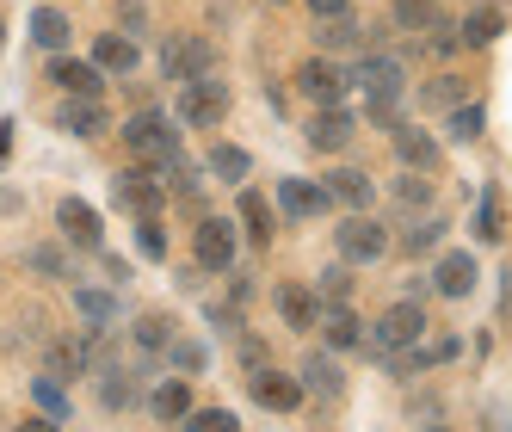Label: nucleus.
I'll return each mask as SVG.
<instances>
[{
	"label": "nucleus",
	"instance_id": "obj_1",
	"mask_svg": "<svg viewBox=\"0 0 512 432\" xmlns=\"http://www.w3.org/2000/svg\"><path fill=\"white\" fill-rule=\"evenodd\" d=\"M124 142H130V155H136V161H149V167H167V161L179 155L173 124H167L161 112H136V118L124 124Z\"/></svg>",
	"mask_w": 512,
	"mask_h": 432
},
{
	"label": "nucleus",
	"instance_id": "obj_40",
	"mask_svg": "<svg viewBox=\"0 0 512 432\" xmlns=\"http://www.w3.org/2000/svg\"><path fill=\"white\" fill-rule=\"evenodd\" d=\"M346 7H352V0H309L315 19H334V13H346Z\"/></svg>",
	"mask_w": 512,
	"mask_h": 432
},
{
	"label": "nucleus",
	"instance_id": "obj_19",
	"mask_svg": "<svg viewBox=\"0 0 512 432\" xmlns=\"http://www.w3.org/2000/svg\"><path fill=\"white\" fill-rule=\"evenodd\" d=\"M395 155L408 161V167H420V173H432L438 167V142L426 130H395Z\"/></svg>",
	"mask_w": 512,
	"mask_h": 432
},
{
	"label": "nucleus",
	"instance_id": "obj_17",
	"mask_svg": "<svg viewBox=\"0 0 512 432\" xmlns=\"http://www.w3.org/2000/svg\"><path fill=\"white\" fill-rule=\"evenodd\" d=\"M315 328H321V340H327V346H358V315H352L346 303H327Z\"/></svg>",
	"mask_w": 512,
	"mask_h": 432
},
{
	"label": "nucleus",
	"instance_id": "obj_32",
	"mask_svg": "<svg viewBox=\"0 0 512 432\" xmlns=\"http://www.w3.org/2000/svg\"><path fill=\"white\" fill-rule=\"evenodd\" d=\"M81 365H87V352H81L75 340H62V346H50V371H56V377H75Z\"/></svg>",
	"mask_w": 512,
	"mask_h": 432
},
{
	"label": "nucleus",
	"instance_id": "obj_14",
	"mask_svg": "<svg viewBox=\"0 0 512 432\" xmlns=\"http://www.w3.org/2000/svg\"><path fill=\"white\" fill-rule=\"evenodd\" d=\"M432 284L445 297H469L475 291V260L469 254H445V260H438V272H432Z\"/></svg>",
	"mask_w": 512,
	"mask_h": 432
},
{
	"label": "nucleus",
	"instance_id": "obj_29",
	"mask_svg": "<svg viewBox=\"0 0 512 432\" xmlns=\"http://www.w3.org/2000/svg\"><path fill=\"white\" fill-rule=\"evenodd\" d=\"M457 99H463V81L457 75H438V81L420 87V105H457Z\"/></svg>",
	"mask_w": 512,
	"mask_h": 432
},
{
	"label": "nucleus",
	"instance_id": "obj_12",
	"mask_svg": "<svg viewBox=\"0 0 512 432\" xmlns=\"http://www.w3.org/2000/svg\"><path fill=\"white\" fill-rule=\"evenodd\" d=\"M253 402L290 414V408L303 402V383H290V377H278V371H260V377H253Z\"/></svg>",
	"mask_w": 512,
	"mask_h": 432
},
{
	"label": "nucleus",
	"instance_id": "obj_45",
	"mask_svg": "<svg viewBox=\"0 0 512 432\" xmlns=\"http://www.w3.org/2000/svg\"><path fill=\"white\" fill-rule=\"evenodd\" d=\"M426 432H451V426H426Z\"/></svg>",
	"mask_w": 512,
	"mask_h": 432
},
{
	"label": "nucleus",
	"instance_id": "obj_3",
	"mask_svg": "<svg viewBox=\"0 0 512 432\" xmlns=\"http://www.w3.org/2000/svg\"><path fill=\"white\" fill-rule=\"evenodd\" d=\"M420 334H426V309L420 303H395L377 328H371V340L383 352H408V346H420Z\"/></svg>",
	"mask_w": 512,
	"mask_h": 432
},
{
	"label": "nucleus",
	"instance_id": "obj_7",
	"mask_svg": "<svg viewBox=\"0 0 512 432\" xmlns=\"http://www.w3.org/2000/svg\"><path fill=\"white\" fill-rule=\"evenodd\" d=\"M50 81L68 93V99H99V62H75V56H56L50 62Z\"/></svg>",
	"mask_w": 512,
	"mask_h": 432
},
{
	"label": "nucleus",
	"instance_id": "obj_41",
	"mask_svg": "<svg viewBox=\"0 0 512 432\" xmlns=\"http://www.w3.org/2000/svg\"><path fill=\"white\" fill-rule=\"evenodd\" d=\"M173 358H179V371H198V365H204L198 346H173Z\"/></svg>",
	"mask_w": 512,
	"mask_h": 432
},
{
	"label": "nucleus",
	"instance_id": "obj_13",
	"mask_svg": "<svg viewBox=\"0 0 512 432\" xmlns=\"http://www.w3.org/2000/svg\"><path fill=\"white\" fill-rule=\"evenodd\" d=\"M56 223H62V235L75 241V247H99V216H93V204L68 198V204L56 210Z\"/></svg>",
	"mask_w": 512,
	"mask_h": 432
},
{
	"label": "nucleus",
	"instance_id": "obj_31",
	"mask_svg": "<svg viewBox=\"0 0 512 432\" xmlns=\"http://www.w3.org/2000/svg\"><path fill=\"white\" fill-rule=\"evenodd\" d=\"M482 136V105H457L451 112V142H475Z\"/></svg>",
	"mask_w": 512,
	"mask_h": 432
},
{
	"label": "nucleus",
	"instance_id": "obj_30",
	"mask_svg": "<svg viewBox=\"0 0 512 432\" xmlns=\"http://www.w3.org/2000/svg\"><path fill=\"white\" fill-rule=\"evenodd\" d=\"M315 25H321V44H334V50L358 44V25H352L346 13H334V19H315Z\"/></svg>",
	"mask_w": 512,
	"mask_h": 432
},
{
	"label": "nucleus",
	"instance_id": "obj_20",
	"mask_svg": "<svg viewBox=\"0 0 512 432\" xmlns=\"http://www.w3.org/2000/svg\"><path fill=\"white\" fill-rule=\"evenodd\" d=\"M278 315L290 321V328H315V321H321V309H315V297L303 291V284H284V291H278Z\"/></svg>",
	"mask_w": 512,
	"mask_h": 432
},
{
	"label": "nucleus",
	"instance_id": "obj_42",
	"mask_svg": "<svg viewBox=\"0 0 512 432\" xmlns=\"http://www.w3.org/2000/svg\"><path fill=\"white\" fill-rule=\"evenodd\" d=\"M432 241H438V223H426V229H414V235H408V247H414V254H426Z\"/></svg>",
	"mask_w": 512,
	"mask_h": 432
},
{
	"label": "nucleus",
	"instance_id": "obj_18",
	"mask_svg": "<svg viewBox=\"0 0 512 432\" xmlns=\"http://www.w3.org/2000/svg\"><path fill=\"white\" fill-rule=\"evenodd\" d=\"M93 62L105 68V75H130V68H136V44L118 38V31H105V38L93 44Z\"/></svg>",
	"mask_w": 512,
	"mask_h": 432
},
{
	"label": "nucleus",
	"instance_id": "obj_10",
	"mask_svg": "<svg viewBox=\"0 0 512 432\" xmlns=\"http://www.w3.org/2000/svg\"><path fill=\"white\" fill-rule=\"evenodd\" d=\"M297 87H303L315 105H334V99L346 93V75H340L334 62H303V68H297Z\"/></svg>",
	"mask_w": 512,
	"mask_h": 432
},
{
	"label": "nucleus",
	"instance_id": "obj_36",
	"mask_svg": "<svg viewBox=\"0 0 512 432\" xmlns=\"http://www.w3.org/2000/svg\"><path fill=\"white\" fill-rule=\"evenodd\" d=\"M346 291H352L346 266H327V272H321V297H327V303H346Z\"/></svg>",
	"mask_w": 512,
	"mask_h": 432
},
{
	"label": "nucleus",
	"instance_id": "obj_25",
	"mask_svg": "<svg viewBox=\"0 0 512 432\" xmlns=\"http://www.w3.org/2000/svg\"><path fill=\"white\" fill-rule=\"evenodd\" d=\"M241 223H247L253 241H272V210H266L260 192H241Z\"/></svg>",
	"mask_w": 512,
	"mask_h": 432
},
{
	"label": "nucleus",
	"instance_id": "obj_34",
	"mask_svg": "<svg viewBox=\"0 0 512 432\" xmlns=\"http://www.w3.org/2000/svg\"><path fill=\"white\" fill-rule=\"evenodd\" d=\"M192 432H241V420L229 408H204V414H192Z\"/></svg>",
	"mask_w": 512,
	"mask_h": 432
},
{
	"label": "nucleus",
	"instance_id": "obj_33",
	"mask_svg": "<svg viewBox=\"0 0 512 432\" xmlns=\"http://www.w3.org/2000/svg\"><path fill=\"white\" fill-rule=\"evenodd\" d=\"M167 340H173V334H167L161 315H142V321H136V346H142V352H161Z\"/></svg>",
	"mask_w": 512,
	"mask_h": 432
},
{
	"label": "nucleus",
	"instance_id": "obj_6",
	"mask_svg": "<svg viewBox=\"0 0 512 432\" xmlns=\"http://www.w3.org/2000/svg\"><path fill=\"white\" fill-rule=\"evenodd\" d=\"M192 247H198V266H210V272H229L235 266V235H229V223H216V216L198 223Z\"/></svg>",
	"mask_w": 512,
	"mask_h": 432
},
{
	"label": "nucleus",
	"instance_id": "obj_22",
	"mask_svg": "<svg viewBox=\"0 0 512 432\" xmlns=\"http://www.w3.org/2000/svg\"><path fill=\"white\" fill-rule=\"evenodd\" d=\"M155 414H161L167 426H173V420H186V414H192V389L179 383V377H167V383L155 389Z\"/></svg>",
	"mask_w": 512,
	"mask_h": 432
},
{
	"label": "nucleus",
	"instance_id": "obj_44",
	"mask_svg": "<svg viewBox=\"0 0 512 432\" xmlns=\"http://www.w3.org/2000/svg\"><path fill=\"white\" fill-rule=\"evenodd\" d=\"M7 142H13V124H0V161H7Z\"/></svg>",
	"mask_w": 512,
	"mask_h": 432
},
{
	"label": "nucleus",
	"instance_id": "obj_24",
	"mask_svg": "<svg viewBox=\"0 0 512 432\" xmlns=\"http://www.w3.org/2000/svg\"><path fill=\"white\" fill-rule=\"evenodd\" d=\"M395 25L401 31H432L438 25V0H395Z\"/></svg>",
	"mask_w": 512,
	"mask_h": 432
},
{
	"label": "nucleus",
	"instance_id": "obj_4",
	"mask_svg": "<svg viewBox=\"0 0 512 432\" xmlns=\"http://www.w3.org/2000/svg\"><path fill=\"white\" fill-rule=\"evenodd\" d=\"M334 235H340V254H346V260H358V266L383 260V247H389L383 223H371V216H346V223H340Z\"/></svg>",
	"mask_w": 512,
	"mask_h": 432
},
{
	"label": "nucleus",
	"instance_id": "obj_15",
	"mask_svg": "<svg viewBox=\"0 0 512 432\" xmlns=\"http://www.w3.org/2000/svg\"><path fill=\"white\" fill-rule=\"evenodd\" d=\"M327 198H334V192H327V186H309V179H284V186H278V204H284L290 216H315Z\"/></svg>",
	"mask_w": 512,
	"mask_h": 432
},
{
	"label": "nucleus",
	"instance_id": "obj_46",
	"mask_svg": "<svg viewBox=\"0 0 512 432\" xmlns=\"http://www.w3.org/2000/svg\"><path fill=\"white\" fill-rule=\"evenodd\" d=\"M0 31H7V25H0Z\"/></svg>",
	"mask_w": 512,
	"mask_h": 432
},
{
	"label": "nucleus",
	"instance_id": "obj_26",
	"mask_svg": "<svg viewBox=\"0 0 512 432\" xmlns=\"http://www.w3.org/2000/svg\"><path fill=\"white\" fill-rule=\"evenodd\" d=\"M327 192H334L340 204H371V179H364V173H334V179H327Z\"/></svg>",
	"mask_w": 512,
	"mask_h": 432
},
{
	"label": "nucleus",
	"instance_id": "obj_43",
	"mask_svg": "<svg viewBox=\"0 0 512 432\" xmlns=\"http://www.w3.org/2000/svg\"><path fill=\"white\" fill-rule=\"evenodd\" d=\"M13 432H56V420H50V414H38V420H25V426H13Z\"/></svg>",
	"mask_w": 512,
	"mask_h": 432
},
{
	"label": "nucleus",
	"instance_id": "obj_38",
	"mask_svg": "<svg viewBox=\"0 0 512 432\" xmlns=\"http://www.w3.org/2000/svg\"><path fill=\"white\" fill-rule=\"evenodd\" d=\"M81 315L105 321V315H112V297H99V291H81Z\"/></svg>",
	"mask_w": 512,
	"mask_h": 432
},
{
	"label": "nucleus",
	"instance_id": "obj_28",
	"mask_svg": "<svg viewBox=\"0 0 512 432\" xmlns=\"http://www.w3.org/2000/svg\"><path fill=\"white\" fill-rule=\"evenodd\" d=\"M210 173H223V179H241V173H247V155L235 149V142H216V149H210Z\"/></svg>",
	"mask_w": 512,
	"mask_h": 432
},
{
	"label": "nucleus",
	"instance_id": "obj_5",
	"mask_svg": "<svg viewBox=\"0 0 512 432\" xmlns=\"http://www.w3.org/2000/svg\"><path fill=\"white\" fill-rule=\"evenodd\" d=\"M161 68H167V81H198V75H210V44L204 38H173L167 50H161Z\"/></svg>",
	"mask_w": 512,
	"mask_h": 432
},
{
	"label": "nucleus",
	"instance_id": "obj_16",
	"mask_svg": "<svg viewBox=\"0 0 512 432\" xmlns=\"http://www.w3.org/2000/svg\"><path fill=\"white\" fill-rule=\"evenodd\" d=\"M500 31H506V19H500V7H475L463 25H457V38L469 44V50H482V44H494L500 38Z\"/></svg>",
	"mask_w": 512,
	"mask_h": 432
},
{
	"label": "nucleus",
	"instance_id": "obj_21",
	"mask_svg": "<svg viewBox=\"0 0 512 432\" xmlns=\"http://www.w3.org/2000/svg\"><path fill=\"white\" fill-rule=\"evenodd\" d=\"M62 130L99 136V130H105V105H99V99H68V105H62Z\"/></svg>",
	"mask_w": 512,
	"mask_h": 432
},
{
	"label": "nucleus",
	"instance_id": "obj_23",
	"mask_svg": "<svg viewBox=\"0 0 512 432\" xmlns=\"http://www.w3.org/2000/svg\"><path fill=\"white\" fill-rule=\"evenodd\" d=\"M31 38H38L44 50H62L68 44V19L56 7H38V13H31Z\"/></svg>",
	"mask_w": 512,
	"mask_h": 432
},
{
	"label": "nucleus",
	"instance_id": "obj_27",
	"mask_svg": "<svg viewBox=\"0 0 512 432\" xmlns=\"http://www.w3.org/2000/svg\"><path fill=\"white\" fill-rule=\"evenodd\" d=\"M303 389H315V395H340V371L327 365V358H309V365H303Z\"/></svg>",
	"mask_w": 512,
	"mask_h": 432
},
{
	"label": "nucleus",
	"instance_id": "obj_35",
	"mask_svg": "<svg viewBox=\"0 0 512 432\" xmlns=\"http://www.w3.org/2000/svg\"><path fill=\"white\" fill-rule=\"evenodd\" d=\"M31 395H38V408H44L50 420L68 408V402H62V383H56V377H38V383H31Z\"/></svg>",
	"mask_w": 512,
	"mask_h": 432
},
{
	"label": "nucleus",
	"instance_id": "obj_2",
	"mask_svg": "<svg viewBox=\"0 0 512 432\" xmlns=\"http://www.w3.org/2000/svg\"><path fill=\"white\" fill-rule=\"evenodd\" d=\"M223 112H229V87L216 75H198V81L179 87V118H186V124L210 130V124H223Z\"/></svg>",
	"mask_w": 512,
	"mask_h": 432
},
{
	"label": "nucleus",
	"instance_id": "obj_9",
	"mask_svg": "<svg viewBox=\"0 0 512 432\" xmlns=\"http://www.w3.org/2000/svg\"><path fill=\"white\" fill-rule=\"evenodd\" d=\"M112 192H118V204H130V210H142V216H155V210H161V198H167V192L155 186V173H142V167L118 173V186H112Z\"/></svg>",
	"mask_w": 512,
	"mask_h": 432
},
{
	"label": "nucleus",
	"instance_id": "obj_37",
	"mask_svg": "<svg viewBox=\"0 0 512 432\" xmlns=\"http://www.w3.org/2000/svg\"><path fill=\"white\" fill-rule=\"evenodd\" d=\"M136 241H142V254H149V260H161V254H167V235H161L155 216H142V235H136Z\"/></svg>",
	"mask_w": 512,
	"mask_h": 432
},
{
	"label": "nucleus",
	"instance_id": "obj_11",
	"mask_svg": "<svg viewBox=\"0 0 512 432\" xmlns=\"http://www.w3.org/2000/svg\"><path fill=\"white\" fill-rule=\"evenodd\" d=\"M358 81H364V93H371V99H401V87H408L395 56H371V62L358 68Z\"/></svg>",
	"mask_w": 512,
	"mask_h": 432
},
{
	"label": "nucleus",
	"instance_id": "obj_8",
	"mask_svg": "<svg viewBox=\"0 0 512 432\" xmlns=\"http://www.w3.org/2000/svg\"><path fill=\"white\" fill-rule=\"evenodd\" d=\"M309 142L321 155H340L346 142H352V112H340V105H321V112L309 118Z\"/></svg>",
	"mask_w": 512,
	"mask_h": 432
},
{
	"label": "nucleus",
	"instance_id": "obj_39",
	"mask_svg": "<svg viewBox=\"0 0 512 432\" xmlns=\"http://www.w3.org/2000/svg\"><path fill=\"white\" fill-rule=\"evenodd\" d=\"M475 235H482V241H494V235H500V210H494V198L482 204V229H475Z\"/></svg>",
	"mask_w": 512,
	"mask_h": 432
}]
</instances>
